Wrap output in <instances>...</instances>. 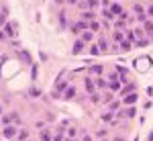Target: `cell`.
Wrapping results in <instances>:
<instances>
[{
	"label": "cell",
	"instance_id": "6da1fadb",
	"mask_svg": "<svg viewBox=\"0 0 153 141\" xmlns=\"http://www.w3.org/2000/svg\"><path fill=\"white\" fill-rule=\"evenodd\" d=\"M4 31H6L10 37H16V33H19V31H16V23H10V25H6V27H4Z\"/></svg>",
	"mask_w": 153,
	"mask_h": 141
},
{
	"label": "cell",
	"instance_id": "7a4b0ae2",
	"mask_svg": "<svg viewBox=\"0 0 153 141\" xmlns=\"http://www.w3.org/2000/svg\"><path fill=\"white\" fill-rule=\"evenodd\" d=\"M14 133H16V131H14L12 125H6V127H4V137H14Z\"/></svg>",
	"mask_w": 153,
	"mask_h": 141
},
{
	"label": "cell",
	"instance_id": "3957f363",
	"mask_svg": "<svg viewBox=\"0 0 153 141\" xmlns=\"http://www.w3.org/2000/svg\"><path fill=\"white\" fill-rule=\"evenodd\" d=\"M133 102H137V94L135 92L127 94V96H125V104H133Z\"/></svg>",
	"mask_w": 153,
	"mask_h": 141
},
{
	"label": "cell",
	"instance_id": "277c9868",
	"mask_svg": "<svg viewBox=\"0 0 153 141\" xmlns=\"http://www.w3.org/2000/svg\"><path fill=\"white\" fill-rule=\"evenodd\" d=\"M82 49H84V41L80 39V41H76V45H74V49H72V53H74V55H78Z\"/></svg>",
	"mask_w": 153,
	"mask_h": 141
},
{
	"label": "cell",
	"instance_id": "5b68a950",
	"mask_svg": "<svg viewBox=\"0 0 153 141\" xmlns=\"http://www.w3.org/2000/svg\"><path fill=\"white\" fill-rule=\"evenodd\" d=\"M82 41H84V43H90V41H92V31H84Z\"/></svg>",
	"mask_w": 153,
	"mask_h": 141
},
{
	"label": "cell",
	"instance_id": "8992f818",
	"mask_svg": "<svg viewBox=\"0 0 153 141\" xmlns=\"http://www.w3.org/2000/svg\"><path fill=\"white\" fill-rule=\"evenodd\" d=\"M86 90H88V94H94V82H92L90 78L86 80Z\"/></svg>",
	"mask_w": 153,
	"mask_h": 141
},
{
	"label": "cell",
	"instance_id": "52a82bcc",
	"mask_svg": "<svg viewBox=\"0 0 153 141\" xmlns=\"http://www.w3.org/2000/svg\"><path fill=\"white\" fill-rule=\"evenodd\" d=\"M98 47H100V51H106V49H108V41H106V39L102 37V39L98 41Z\"/></svg>",
	"mask_w": 153,
	"mask_h": 141
},
{
	"label": "cell",
	"instance_id": "ba28073f",
	"mask_svg": "<svg viewBox=\"0 0 153 141\" xmlns=\"http://www.w3.org/2000/svg\"><path fill=\"white\" fill-rule=\"evenodd\" d=\"M110 12H112V14H122V8H120L118 4H112V6H110Z\"/></svg>",
	"mask_w": 153,
	"mask_h": 141
},
{
	"label": "cell",
	"instance_id": "9c48e42d",
	"mask_svg": "<svg viewBox=\"0 0 153 141\" xmlns=\"http://www.w3.org/2000/svg\"><path fill=\"white\" fill-rule=\"evenodd\" d=\"M115 39L118 41V43H127V41H125V35H122L120 31H116V33H115Z\"/></svg>",
	"mask_w": 153,
	"mask_h": 141
},
{
	"label": "cell",
	"instance_id": "30bf717a",
	"mask_svg": "<svg viewBox=\"0 0 153 141\" xmlns=\"http://www.w3.org/2000/svg\"><path fill=\"white\" fill-rule=\"evenodd\" d=\"M74 96H76V88L72 86V88H68V90H65V98H74Z\"/></svg>",
	"mask_w": 153,
	"mask_h": 141
},
{
	"label": "cell",
	"instance_id": "8fae6325",
	"mask_svg": "<svg viewBox=\"0 0 153 141\" xmlns=\"http://www.w3.org/2000/svg\"><path fill=\"white\" fill-rule=\"evenodd\" d=\"M133 88H135V86H133V84H129V86H125V88H122V90H120V94H122V96H127V94L131 92V90H133Z\"/></svg>",
	"mask_w": 153,
	"mask_h": 141
},
{
	"label": "cell",
	"instance_id": "7c38bea8",
	"mask_svg": "<svg viewBox=\"0 0 153 141\" xmlns=\"http://www.w3.org/2000/svg\"><path fill=\"white\" fill-rule=\"evenodd\" d=\"M21 59H23V61H27V63L31 61V57H29V53H27V51H21Z\"/></svg>",
	"mask_w": 153,
	"mask_h": 141
},
{
	"label": "cell",
	"instance_id": "4fadbf2b",
	"mask_svg": "<svg viewBox=\"0 0 153 141\" xmlns=\"http://www.w3.org/2000/svg\"><path fill=\"white\" fill-rule=\"evenodd\" d=\"M145 31L153 37V23H145Z\"/></svg>",
	"mask_w": 153,
	"mask_h": 141
},
{
	"label": "cell",
	"instance_id": "5bb4252c",
	"mask_svg": "<svg viewBox=\"0 0 153 141\" xmlns=\"http://www.w3.org/2000/svg\"><path fill=\"white\" fill-rule=\"evenodd\" d=\"M41 141H51V135H49L47 131H43V133H41Z\"/></svg>",
	"mask_w": 153,
	"mask_h": 141
},
{
	"label": "cell",
	"instance_id": "9a60e30c",
	"mask_svg": "<svg viewBox=\"0 0 153 141\" xmlns=\"http://www.w3.org/2000/svg\"><path fill=\"white\" fill-rule=\"evenodd\" d=\"M135 12H137V16H141L143 14V6L141 4H135Z\"/></svg>",
	"mask_w": 153,
	"mask_h": 141
},
{
	"label": "cell",
	"instance_id": "2e32d148",
	"mask_svg": "<svg viewBox=\"0 0 153 141\" xmlns=\"http://www.w3.org/2000/svg\"><path fill=\"white\" fill-rule=\"evenodd\" d=\"M90 29H92V31H100V25H98L96 21H92V23H90Z\"/></svg>",
	"mask_w": 153,
	"mask_h": 141
},
{
	"label": "cell",
	"instance_id": "e0dca14e",
	"mask_svg": "<svg viewBox=\"0 0 153 141\" xmlns=\"http://www.w3.org/2000/svg\"><path fill=\"white\" fill-rule=\"evenodd\" d=\"M90 74H102V68H100V66H94V68L90 70Z\"/></svg>",
	"mask_w": 153,
	"mask_h": 141
},
{
	"label": "cell",
	"instance_id": "ac0fdd59",
	"mask_svg": "<svg viewBox=\"0 0 153 141\" xmlns=\"http://www.w3.org/2000/svg\"><path fill=\"white\" fill-rule=\"evenodd\" d=\"M19 139L23 141V139H29V131H21L19 133Z\"/></svg>",
	"mask_w": 153,
	"mask_h": 141
},
{
	"label": "cell",
	"instance_id": "d6986e66",
	"mask_svg": "<svg viewBox=\"0 0 153 141\" xmlns=\"http://www.w3.org/2000/svg\"><path fill=\"white\" fill-rule=\"evenodd\" d=\"M96 6H98V2H96V0H90V2H88V8H90V10H94Z\"/></svg>",
	"mask_w": 153,
	"mask_h": 141
},
{
	"label": "cell",
	"instance_id": "ffe728a7",
	"mask_svg": "<svg viewBox=\"0 0 153 141\" xmlns=\"http://www.w3.org/2000/svg\"><path fill=\"white\" fill-rule=\"evenodd\" d=\"M84 19H86V21H92V19H94V12H84Z\"/></svg>",
	"mask_w": 153,
	"mask_h": 141
},
{
	"label": "cell",
	"instance_id": "44dd1931",
	"mask_svg": "<svg viewBox=\"0 0 153 141\" xmlns=\"http://www.w3.org/2000/svg\"><path fill=\"white\" fill-rule=\"evenodd\" d=\"M90 51L96 55V53H100V47H98V45H92V47H90Z\"/></svg>",
	"mask_w": 153,
	"mask_h": 141
},
{
	"label": "cell",
	"instance_id": "7402d4cb",
	"mask_svg": "<svg viewBox=\"0 0 153 141\" xmlns=\"http://www.w3.org/2000/svg\"><path fill=\"white\" fill-rule=\"evenodd\" d=\"M96 86H98V88H104L106 82H104V80H96Z\"/></svg>",
	"mask_w": 153,
	"mask_h": 141
},
{
	"label": "cell",
	"instance_id": "603a6c76",
	"mask_svg": "<svg viewBox=\"0 0 153 141\" xmlns=\"http://www.w3.org/2000/svg\"><path fill=\"white\" fill-rule=\"evenodd\" d=\"M116 72H118V74H122V76L127 74V70H125V68H120V66H116Z\"/></svg>",
	"mask_w": 153,
	"mask_h": 141
},
{
	"label": "cell",
	"instance_id": "cb8c5ba5",
	"mask_svg": "<svg viewBox=\"0 0 153 141\" xmlns=\"http://www.w3.org/2000/svg\"><path fill=\"white\" fill-rule=\"evenodd\" d=\"M125 115H127V117H135V108H129Z\"/></svg>",
	"mask_w": 153,
	"mask_h": 141
},
{
	"label": "cell",
	"instance_id": "d4e9b609",
	"mask_svg": "<svg viewBox=\"0 0 153 141\" xmlns=\"http://www.w3.org/2000/svg\"><path fill=\"white\" fill-rule=\"evenodd\" d=\"M110 88H112V90H118V88H120V84H118V82H112V84H110Z\"/></svg>",
	"mask_w": 153,
	"mask_h": 141
},
{
	"label": "cell",
	"instance_id": "484cf974",
	"mask_svg": "<svg viewBox=\"0 0 153 141\" xmlns=\"http://www.w3.org/2000/svg\"><path fill=\"white\" fill-rule=\"evenodd\" d=\"M102 12H104V16H106V19H112V12H110V10H102Z\"/></svg>",
	"mask_w": 153,
	"mask_h": 141
},
{
	"label": "cell",
	"instance_id": "4316f807",
	"mask_svg": "<svg viewBox=\"0 0 153 141\" xmlns=\"http://www.w3.org/2000/svg\"><path fill=\"white\" fill-rule=\"evenodd\" d=\"M31 96H39V90H37V88H31Z\"/></svg>",
	"mask_w": 153,
	"mask_h": 141
},
{
	"label": "cell",
	"instance_id": "83f0119b",
	"mask_svg": "<svg viewBox=\"0 0 153 141\" xmlns=\"http://www.w3.org/2000/svg\"><path fill=\"white\" fill-rule=\"evenodd\" d=\"M147 14H149V16H153V4L149 6V8H147Z\"/></svg>",
	"mask_w": 153,
	"mask_h": 141
},
{
	"label": "cell",
	"instance_id": "f1b7e54d",
	"mask_svg": "<svg viewBox=\"0 0 153 141\" xmlns=\"http://www.w3.org/2000/svg\"><path fill=\"white\" fill-rule=\"evenodd\" d=\"M53 141H61V133H57V135L53 137Z\"/></svg>",
	"mask_w": 153,
	"mask_h": 141
},
{
	"label": "cell",
	"instance_id": "f546056e",
	"mask_svg": "<svg viewBox=\"0 0 153 141\" xmlns=\"http://www.w3.org/2000/svg\"><path fill=\"white\" fill-rule=\"evenodd\" d=\"M112 141H125V139H122V137H115Z\"/></svg>",
	"mask_w": 153,
	"mask_h": 141
},
{
	"label": "cell",
	"instance_id": "4dcf8cb0",
	"mask_svg": "<svg viewBox=\"0 0 153 141\" xmlns=\"http://www.w3.org/2000/svg\"><path fill=\"white\" fill-rule=\"evenodd\" d=\"M82 141H92V139H90V137H84V139H82Z\"/></svg>",
	"mask_w": 153,
	"mask_h": 141
},
{
	"label": "cell",
	"instance_id": "1f68e13d",
	"mask_svg": "<svg viewBox=\"0 0 153 141\" xmlns=\"http://www.w3.org/2000/svg\"><path fill=\"white\" fill-rule=\"evenodd\" d=\"M149 141H153V133H149Z\"/></svg>",
	"mask_w": 153,
	"mask_h": 141
},
{
	"label": "cell",
	"instance_id": "d6a6232c",
	"mask_svg": "<svg viewBox=\"0 0 153 141\" xmlns=\"http://www.w3.org/2000/svg\"><path fill=\"white\" fill-rule=\"evenodd\" d=\"M0 39H4V35H2V31H0Z\"/></svg>",
	"mask_w": 153,
	"mask_h": 141
},
{
	"label": "cell",
	"instance_id": "836d02e7",
	"mask_svg": "<svg viewBox=\"0 0 153 141\" xmlns=\"http://www.w3.org/2000/svg\"><path fill=\"white\" fill-rule=\"evenodd\" d=\"M70 141H76V139H70Z\"/></svg>",
	"mask_w": 153,
	"mask_h": 141
}]
</instances>
